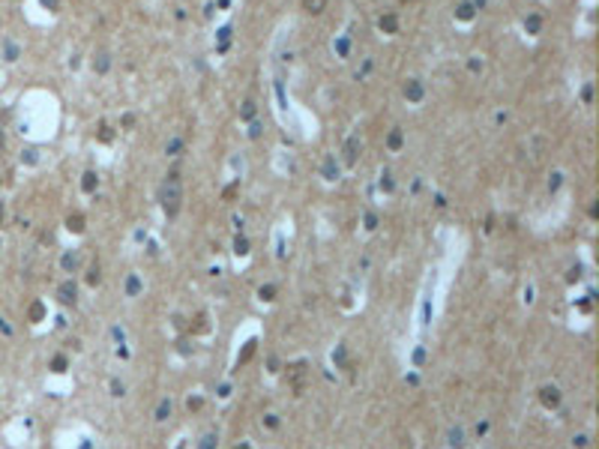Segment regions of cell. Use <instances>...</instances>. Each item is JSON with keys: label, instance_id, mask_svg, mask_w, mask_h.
<instances>
[{"label": "cell", "instance_id": "cell-1", "mask_svg": "<svg viewBox=\"0 0 599 449\" xmlns=\"http://www.w3.org/2000/svg\"><path fill=\"white\" fill-rule=\"evenodd\" d=\"M159 204H162V210H165V216H177L180 213V201H183V186H180V174L177 171H171L168 174V180L159 186Z\"/></svg>", "mask_w": 599, "mask_h": 449}, {"label": "cell", "instance_id": "cell-2", "mask_svg": "<svg viewBox=\"0 0 599 449\" xmlns=\"http://www.w3.org/2000/svg\"><path fill=\"white\" fill-rule=\"evenodd\" d=\"M342 153H344V165H348V168L356 165V159H360V153H362V141H360V135H350V138L344 141Z\"/></svg>", "mask_w": 599, "mask_h": 449}, {"label": "cell", "instance_id": "cell-3", "mask_svg": "<svg viewBox=\"0 0 599 449\" xmlns=\"http://www.w3.org/2000/svg\"><path fill=\"white\" fill-rule=\"evenodd\" d=\"M402 93H404V99L408 102H422V96H426V87H422V81L420 78H408L404 81V87H402Z\"/></svg>", "mask_w": 599, "mask_h": 449}, {"label": "cell", "instance_id": "cell-4", "mask_svg": "<svg viewBox=\"0 0 599 449\" xmlns=\"http://www.w3.org/2000/svg\"><path fill=\"white\" fill-rule=\"evenodd\" d=\"M338 174H342V168H338L336 156H326V159H324V165H320V177H324V180H330V183H336V180H338Z\"/></svg>", "mask_w": 599, "mask_h": 449}, {"label": "cell", "instance_id": "cell-5", "mask_svg": "<svg viewBox=\"0 0 599 449\" xmlns=\"http://www.w3.org/2000/svg\"><path fill=\"white\" fill-rule=\"evenodd\" d=\"M540 399H542L546 408H558V405H560V390H558V387H542V390H540Z\"/></svg>", "mask_w": 599, "mask_h": 449}, {"label": "cell", "instance_id": "cell-6", "mask_svg": "<svg viewBox=\"0 0 599 449\" xmlns=\"http://www.w3.org/2000/svg\"><path fill=\"white\" fill-rule=\"evenodd\" d=\"M404 147V132L402 129H390V135H386V150L390 153H398Z\"/></svg>", "mask_w": 599, "mask_h": 449}, {"label": "cell", "instance_id": "cell-7", "mask_svg": "<svg viewBox=\"0 0 599 449\" xmlns=\"http://www.w3.org/2000/svg\"><path fill=\"white\" fill-rule=\"evenodd\" d=\"M108 69H111V54H108V51H99V54L93 57V72L105 75Z\"/></svg>", "mask_w": 599, "mask_h": 449}, {"label": "cell", "instance_id": "cell-8", "mask_svg": "<svg viewBox=\"0 0 599 449\" xmlns=\"http://www.w3.org/2000/svg\"><path fill=\"white\" fill-rule=\"evenodd\" d=\"M378 27L384 30V33H398V18L392 15V12H386V15H380V21H378Z\"/></svg>", "mask_w": 599, "mask_h": 449}, {"label": "cell", "instance_id": "cell-9", "mask_svg": "<svg viewBox=\"0 0 599 449\" xmlns=\"http://www.w3.org/2000/svg\"><path fill=\"white\" fill-rule=\"evenodd\" d=\"M75 297H78V288H75V282H63V285H60V300L69 306V303H75Z\"/></svg>", "mask_w": 599, "mask_h": 449}, {"label": "cell", "instance_id": "cell-10", "mask_svg": "<svg viewBox=\"0 0 599 449\" xmlns=\"http://www.w3.org/2000/svg\"><path fill=\"white\" fill-rule=\"evenodd\" d=\"M96 186H99V177H96V171H84V177H81V189L90 195V192H96Z\"/></svg>", "mask_w": 599, "mask_h": 449}, {"label": "cell", "instance_id": "cell-11", "mask_svg": "<svg viewBox=\"0 0 599 449\" xmlns=\"http://www.w3.org/2000/svg\"><path fill=\"white\" fill-rule=\"evenodd\" d=\"M474 15H476V9H474L470 3H458V9H456V18H458V21H474Z\"/></svg>", "mask_w": 599, "mask_h": 449}, {"label": "cell", "instance_id": "cell-12", "mask_svg": "<svg viewBox=\"0 0 599 449\" xmlns=\"http://www.w3.org/2000/svg\"><path fill=\"white\" fill-rule=\"evenodd\" d=\"M524 30H528V33H534V36H536V33H540V30H542V18H540V15H536V12H534V15H528V18H524Z\"/></svg>", "mask_w": 599, "mask_h": 449}, {"label": "cell", "instance_id": "cell-13", "mask_svg": "<svg viewBox=\"0 0 599 449\" xmlns=\"http://www.w3.org/2000/svg\"><path fill=\"white\" fill-rule=\"evenodd\" d=\"M255 114H258V105H255L252 99H246V102H243V108H240V120H249V123H252V120H255Z\"/></svg>", "mask_w": 599, "mask_h": 449}, {"label": "cell", "instance_id": "cell-14", "mask_svg": "<svg viewBox=\"0 0 599 449\" xmlns=\"http://www.w3.org/2000/svg\"><path fill=\"white\" fill-rule=\"evenodd\" d=\"M326 3H330V0H302V9L312 12V15H320V12L326 9Z\"/></svg>", "mask_w": 599, "mask_h": 449}, {"label": "cell", "instance_id": "cell-15", "mask_svg": "<svg viewBox=\"0 0 599 449\" xmlns=\"http://www.w3.org/2000/svg\"><path fill=\"white\" fill-rule=\"evenodd\" d=\"M332 48H336L338 57H348V54H350V39H348V36H338V39L332 42Z\"/></svg>", "mask_w": 599, "mask_h": 449}, {"label": "cell", "instance_id": "cell-16", "mask_svg": "<svg viewBox=\"0 0 599 449\" xmlns=\"http://www.w3.org/2000/svg\"><path fill=\"white\" fill-rule=\"evenodd\" d=\"M66 228H69V231H75V234H84V216H81V213L69 216V219H66Z\"/></svg>", "mask_w": 599, "mask_h": 449}, {"label": "cell", "instance_id": "cell-17", "mask_svg": "<svg viewBox=\"0 0 599 449\" xmlns=\"http://www.w3.org/2000/svg\"><path fill=\"white\" fill-rule=\"evenodd\" d=\"M165 153H168V156H180V153H183V138H171V141L165 144Z\"/></svg>", "mask_w": 599, "mask_h": 449}, {"label": "cell", "instance_id": "cell-18", "mask_svg": "<svg viewBox=\"0 0 599 449\" xmlns=\"http://www.w3.org/2000/svg\"><path fill=\"white\" fill-rule=\"evenodd\" d=\"M21 162H27V165H36V162H39V150H36V147H27V150H21Z\"/></svg>", "mask_w": 599, "mask_h": 449}, {"label": "cell", "instance_id": "cell-19", "mask_svg": "<svg viewBox=\"0 0 599 449\" xmlns=\"http://www.w3.org/2000/svg\"><path fill=\"white\" fill-rule=\"evenodd\" d=\"M380 189H384V192H392V189H396V180H392V171H384V174H380Z\"/></svg>", "mask_w": 599, "mask_h": 449}, {"label": "cell", "instance_id": "cell-20", "mask_svg": "<svg viewBox=\"0 0 599 449\" xmlns=\"http://www.w3.org/2000/svg\"><path fill=\"white\" fill-rule=\"evenodd\" d=\"M3 54H6V60L12 63V60H18V54H21V48L15 45V42H6V48H3Z\"/></svg>", "mask_w": 599, "mask_h": 449}, {"label": "cell", "instance_id": "cell-21", "mask_svg": "<svg viewBox=\"0 0 599 449\" xmlns=\"http://www.w3.org/2000/svg\"><path fill=\"white\" fill-rule=\"evenodd\" d=\"M560 183H564V174H560V171H554V174H552V180H548V192H558V189H560Z\"/></svg>", "mask_w": 599, "mask_h": 449}, {"label": "cell", "instance_id": "cell-22", "mask_svg": "<svg viewBox=\"0 0 599 449\" xmlns=\"http://www.w3.org/2000/svg\"><path fill=\"white\" fill-rule=\"evenodd\" d=\"M234 252H237V255H249V243H246V237H237V240H234Z\"/></svg>", "mask_w": 599, "mask_h": 449}, {"label": "cell", "instance_id": "cell-23", "mask_svg": "<svg viewBox=\"0 0 599 449\" xmlns=\"http://www.w3.org/2000/svg\"><path fill=\"white\" fill-rule=\"evenodd\" d=\"M126 291H129V297H135V294L141 291V282H138V276H129V282H126Z\"/></svg>", "mask_w": 599, "mask_h": 449}, {"label": "cell", "instance_id": "cell-24", "mask_svg": "<svg viewBox=\"0 0 599 449\" xmlns=\"http://www.w3.org/2000/svg\"><path fill=\"white\" fill-rule=\"evenodd\" d=\"M264 135V123L261 120H252V129H249V138H261Z\"/></svg>", "mask_w": 599, "mask_h": 449}, {"label": "cell", "instance_id": "cell-25", "mask_svg": "<svg viewBox=\"0 0 599 449\" xmlns=\"http://www.w3.org/2000/svg\"><path fill=\"white\" fill-rule=\"evenodd\" d=\"M111 138H114V132H111V126H108V123H102V126H99V141H105V144H108V141H111Z\"/></svg>", "mask_w": 599, "mask_h": 449}, {"label": "cell", "instance_id": "cell-26", "mask_svg": "<svg viewBox=\"0 0 599 449\" xmlns=\"http://www.w3.org/2000/svg\"><path fill=\"white\" fill-rule=\"evenodd\" d=\"M468 69H470L474 75H476V72H482V60H480V57H470V60H468Z\"/></svg>", "mask_w": 599, "mask_h": 449}, {"label": "cell", "instance_id": "cell-27", "mask_svg": "<svg viewBox=\"0 0 599 449\" xmlns=\"http://www.w3.org/2000/svg\"><path fill=\"white\" fill-rule=\"evenodd\" d=\"M168 414H171V405H168V402H162V405H159V411H156V420H165Z\"/></svg>", "mask_w": 599, "mask_h": 449}, {"label": "cell", "instance_id": "cell-28", "mask_svg": "<svg viewBox=\"0 0 599 449\" xmlns=\"http://www.w3.org/2000/svg\"><path fill=\"white\" fill-rule=\"evenodd\" d=\"M201 449H216V438H213V435H207V438L201 441Z\"/></svg>", "mask_w": 599, "mask_h": 449}, {"label": "cell", "instance_id": "cell-29", "mask_svg": "<svg viewBox=\"0 0 599 449\" xmlns=\"http://www.w3.org/2000/svg\"><path fill=\"white\" fill-rule=\"evenodd\" d=\"M582 99H584V102H588V105H590V102H594V87H590V84H588V87H584V90H582Z\"/></svg>", "mask_w": 599, "mask_h": 449}, {"label": "cell", "instance_id": "cell-30", "mask_svg": "<svg viewBox=\"0 0 599 449\" xmlns=\"http://www.w3.org/2000/svg\"><path fill=\"white\" fill-rule=\"evenodd\" d=\"M366 228H368V231H374V228H378V216H374V213H368V216H366Z\"/></svg>", "mask_w": 599, "mask_h": 449}, {"label": "cell", "instance_id": "cell-31", "mask_svg": "<svg viewBox=\"0 0 599 449\" xmlns=\"http://www.w3.org/2000/svg\"><path fill=\"white\" fill-rule=\"evenodd\" d=\"M252 354H255V342H249V345H246V351H243V357H240V363H246V360H249V357H252Z\"/></svg>", "mask_w": 599, "mask_h": 449}, {"label": "cell", "instance_id": "cell-32", "mask_svg": "<svg viewBox=\"0 0 599 449\" xmlns=\"http://www.w3.org/2000/svg\"><path fill=\"white\" fill-rule=\"evenodd\" d=\"M51 366H54V372H66V360H63V357H57Z\"/></svg>", "mask_w": 599, "mask_h": 449}, {"label": "cell", "instance_id": "cell-33", "mask_svg": "<svg viewBox=\"0 0 599 449\" xmlns=\"http://www.w3.org/2000/svg\"><path fill=\"white\" fill-rule=\"evenodd\" d=\"M450 444H452V447H462V432H458V429L450 435Z\"/></svg>", "mask_w": 599, "mask_h": 449}, {"label": "cell", "instance_id": "cell-34", "mask_svg": "<svg viewBox=\"0 0 599 449\" xmlns=\"http://www.w3.org/2000/svg\"><path fill=\"white\" fill-rule=\"evenodd\" d=\"M42 6L51 9V12H57V9H60V0H42Z\"/></svg>", "mask_w": 599, "mask_h": 449}, {"label": "cell", "instance_id": "cell-35", "mask_svg": "<svg viewBox=\"0 0 599 449\" xmlns=\"http://www.w3.org/2000/svg\"><path fill=\"white\" fill-rule=\"evenodd\" d=\"M261 300H273V288H261Z\"/></svg>", "mask_w": 599, "mask_h": 449}, {"label": "cell", "instance_id": "cell-36", "mask_svg": "<svg viewBox=\"0 0 599 449\" xmlns=\"http://www.w3.org/2000/svg\"><path fill=\"white\" fill-rule=\"evenodd\" d=\"M63 267H75V255H66V258H63Z\"/></svg>", "mask_w": 599, "mask_h": 449}, {"label": "cell", "instance_id": "cell-37", "mask_svg": "<svg viewBox=\"0 0 599 449\" xmlns=\"http://www.w3.org/2000/svg\"><path fill=\"white\" fill-rule=\"evenodd\" d=\"M486 3H488V0H474L470 6H474V9H486Z\"/></svg>", "mask_w": 599, "mask_h": 449}, {"label": "cell", "instance_id": "cell-38", "mask_svg": "<svg viewBox=\"0 0 599 449\" xmlns=\"http://www.w3.org/2000/svg\"><path fill=\"white\" fill-rule=\"evenodd\" d=\"M6 147V135H3V129H0V150Z\"/></svg>", "mask_w": 599, "mask_h": 449}, {"label": "cell", "instance_id": "cell-39", "mask_svg": "<svg viewBox=\"0 0 599 449\" xmlns=\"http://www.w3.org/2000/svg\"><path fill=\"white\" fill-rule=\"evenodd\" d=\"M3 216H6V207L0 204V225H3Z\"/></svg>", "mask_w": 599, "mask_h": 449}, {"label": "cell", "instance_id": "cell-40", "mask_svg": "<svg viewBox=\"0 0 599 449\" xmlns=\"http://www.w3.org/2000/svg\"><path fill=\"white\" fill-rule=\"evenodd\" d=\"M237 449H249V444H243V447H237Z\"/></svg>", "mask_w": 599, "mask_h": 449}, {"label": "cell", "instance_id": "cell-41", "mask_svg": "<svg viewBox=\"0 0 599 449\" xmlns=\"http://www.w3.org/2000/svg\"><path fill=\"white\" fill-rule=\"evenodd\" d=\"M180 449H183V447H180Z\"/></svg>", "mask_w": 599, "mask_h": 449}]
</instances>
